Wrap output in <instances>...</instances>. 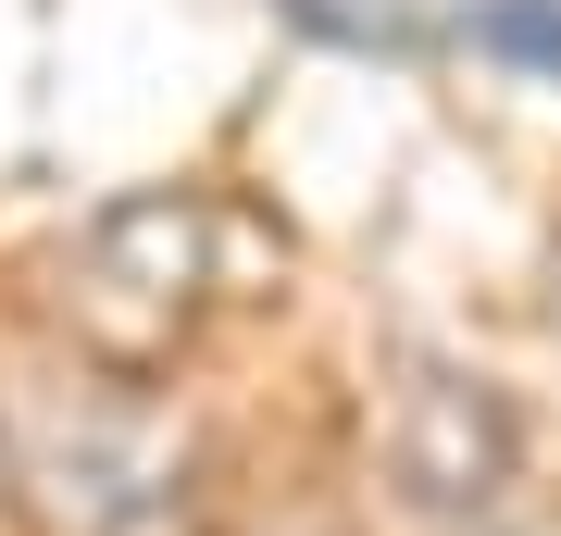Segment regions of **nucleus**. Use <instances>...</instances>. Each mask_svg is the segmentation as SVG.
<instances>
[{
  "instance_id": "f257e3e1",
  "label": "nucleus",
  "mask_w": 561,
  "mask_h": 536,
  "mask_svg": "<svg viewBox=\"0 0 561 536\" xmlns=\"http://www.w3.org/2000/svg\"><path fill=\"white\" fill-rule=\"evenodd\" d=\"M474 50H524V62L561 76V0H486V13H474Z\"/></svg>"
}]
</instances>
